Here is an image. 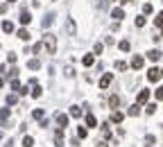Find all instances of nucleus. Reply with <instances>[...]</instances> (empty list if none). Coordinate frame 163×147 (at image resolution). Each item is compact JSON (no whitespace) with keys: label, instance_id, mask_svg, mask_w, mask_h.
Masks as SVG:
<instances>
[{"label":"nucleus","instance_id":"nucleus-15","mask_svg":"<svg viewBox=\"0 0 163 147\" xmlns=\"http://www.w3.org/2000/svg\"><path fill=\"white\" fill-rule=\"evenodd\" d=\"M9 113H11V109H2V111H0V120H2V125L9 120Z\"/></svg>","mask_w":163,"mask_h":147},{"label":"nucleus","instance_id":"nucleus-28","mask_svg":"<svg viewBox=\"0 0 163 147\" xmlns=\"http://www.w3.org/2000/svg\"><path fill=\"white\" fill-rule=\"evenodd\" d=\"M102 50H104V45H102V43H95V48H93V55H102Z\"/></svg>","mask_w":163,"mask_h":147},{"label":"nucleus","instance_id":"nucleus-1","mask_svg":"<svg viewBox=\"0 0 163 147\" xmlns=\"http://www.w3.org/2000/svg\"><path fill=\"white\" fill-rule=\"evenodd\" d=\"M43 48L48 50V55H55V52H57V36H55V34H45Z\"/></svg>","mask_w":163,"mask_h":147},{"label":"nucleus","instance_id":"nucleus-13","mask_svg":"<svg viewBox=\"0 0 163 147\" xmlns=\"http://www.w3.org/2000/svg\"><path fill=\"white\" fill-rule=\"evenodd\" d=\"M2 32H5V34H11V32H14V23H11V21H5V23H2Z\"/></svg>","mask_w":163,"mask_h":147},{"label":"nucleus","instance_id":"nucleus-12","mask_svg":"<svg viewBox=\"0 0 163 147\" xmlns=\"http://www.w3.org/2000/svg\"><path fill=\"white\" fill-rule=\"evenodd\" d=\"M66 29H68V34H70V36H75L77 27H75V21H73V18H68V21H66Z\"/></svg>","mask_w":163,"mask_h":147},{"label":"nucleus","instance_id":"nucleus-19","mask_svg":"<svg viewBox=\"0 0 163 147\" xmlns=\"http://www.w3.org/2000/svg\"><path fill=\"white\" fill-rule=\"evenodd\" d=\"M118 104H120V95H111V100H109V107H111V109H116Z\"/></svg>","mask_w":163,"mask_h":147},{"label":"nucleus","instance_id":"nucleus-14","mask_svg":"<svg viewBox=\"0 0 163 147\" xmlns=\"http://www.w3.org/2000/svg\"><path fill=\"white\" fill-rule=\"evenodd\" d=\"M27 68H30V70H39L41 61H39V59H30V61H27Z\"/></svg>","mask_w":163,"mask_h":147},{"label":"nucleus","instance_id":"nucleus-26","mask_svg":"<svg viewBox=\"0 0 163 147\" xmlns=\"http://www.w3.org/2000/svg\"><path fill=\"white\" fill-rule=\"evenodd\" d=\"M70 115H73V118H79V115H82V109H79V107H70Z\"/></svg>","mask_w":163,"mask_h":147},{"label":"nucleus","instance_id":"nucleus-22","mask_svg":"<svg viewBox=\"0 0 163 147\" xmlns=\"http://www.w3.org/2000/svg\"><path fill=\"white\" fill-rule=\"evenodd\" d=\"M118 48H120L122 52H129V48H131V43H129V41H120V43H118Z\"/></svg>","mask_w":163,"mask_h":147},{"label":"nucleus","instance_id":"nucleus-30","mask_svg":"<svg viewBox=\"0 0 163 147\" xmlns=\"http://www.w3.org/2000/svg\"><path fill=\"white\" fill-rule=\"evenodd\" d=\"M134 23H136V27H143L145 25V16H136V21H134Z\"/></svg>","mask_w":163,"mask_h":147},{"label":"nucleus","instance_id":"nucleus-24","mask_svg":"<svg viewBox=\"0 0 163 147\" xmlns=\"http://www.w3.org/2000/svg\"><path fill=\"white\" fill-rule=\"evenodd\" d=\"M23 147H34V138L32 136H25V138H23Z\"/></svg>","mask_w":163,"mask_h":147},{"label":"nucleus","instance_id":"nucleus-6","mask_svg":"<svg viewBox=\"0 0 163 147\" xmlns=\"http://www.w3.org/2000/svg\"><path fill=\"white\" fill-rule=\"evenodd\" d=\"M68 122H70V120H68V115H66V113H57V125H59L61 129H66V127H68Z\"/></svg>","mask_w":163,"mask_h":147},{"label":"nucleus","instance_id":"nucleus-23","mask_svg":"<svg viewBox=\"0 0 163 147\" xmlns=\"http://www.w3.org/2000/svg\"><path fill=\"white\" fill-rule=\"evenodd\" d=\"M32 115H34V120H43L45 111H43V109H34V113H32Z\"/></svg>","mask_w":163,"mask_h":147},{"label":"nucleus","instance_id":"nucleus-18","mask_svg":"<svg viewBox=\"0 0 163 147\" xmlns=\"http://www.w3.org/2000/svg\"><path fill=\"white\" fill-rule=\"evenodd\" d=\"M18 39H21V41H30V32H27L25 27L18 29Z\"/></svg>","mask_w":163,"mask_h":147},{"label":"nucleus","instance_id":"nucleus-4","mask_svg":"<svg viewBox=\"0 0 163 147\" xmlns=\"http://www.w3.org/2000/svg\"><path fill=\"white\" fill-rule=\"evenodd\" d=\"M111 81H113V75L111 73L102 75V77H100V88H109V86H111Z\"/></svg>","mask_w":163,"mask_h":147},{"label":"nucleus","instance_id":"nucleus-5","mask_svg":"<svg viewBox=\"0 0 163 147\" xmlns=\"http://www.w3.org/2000/svg\"><path fill=\"white\" fill-rule=\"evenodd\" d=\"M143 63H145V59H143V57H138V55H134V57H131V68H134V70H141V68H143Z\"/></svg>","mask_w":163,"mask_h":147},{"label":"nucleus","instance_id":"nucleus-9","mask_svg":"<svg viewBox=\"0 0 163 147\" xmlns=\"http://www.w3.org/2000/svg\"><path fill=\"white\" fill-rule=\"evenodd\" d=\"M30 23H32V14L23 9V11H21V25H30Z\"/></svg>","mask_w":163,"mask_h":147},{"label":"nucleus","instance_id":"nucleus-35","mask_svg":"<svg viewBox=\"0 0 163 147\" xmlns=\"http://www.w3.org/2000/svg\"><path fill=\"white\" fill-rule=\"evenodd\" d=\"M120 2H122V5H129V2H131V0H120Z\"/></svg>","mask_w":163,"mask_h":147},{"label":"nucleus","instance_id":"nucleus-31","mask_svg":"<svg viewBox=\"0 0 163 147\" xmlns=\"http://www.w3.org/2000/svg\"><path fill=\"white\" fill-rule=\"evenodd\" d=\"M154 95H156V100H159V102H163V86L156 88V93H154Z\"/></svg>","mask_w":163,"mask_h":147},{"label":"nucleus","instance_id":"nucleus-36","mask_svg":"<svg viewBox=\"0 0 163 147\" xmlns=\"http://www.w3.org/2000/svg\"><path fill=\"white\" fill-rule=\"evenodd\" d=\"M2 84H5V79H2V77H0V88H2Z\"/></svg>","mask_w":163,"mask_h":147},{"label":"nucleus","instance_id":"nucleus-10","mask_svg":"<svg viewBox=\"0 0 163 147\" xmlns=\"http://www.w3.org/2000/svg\"><path fill=\"white\" fill-rule=\"evenodd\" d=\"M122 120H125V113H122V111H113V113H111V122H116V125H120Z\"/></svg>","mask_w":163,"mask_h":147},{"label":"nucleus","instance_id":"nucleus-7","mask_svg":"<svg viewBox=\"0 0 163 147\" xmlns=\"http://www.w3.org/2000/svg\"><path fill=\"white\" fill-rule=\"evenodd\" d=\"M161 57H163V52H161L159 48H154V50H150V52H147V59H150V61H159Z\"/></svg>","mask_w":163,"mask_h":147},{"label":"nucleus","instance_id":"nucleus-20","mask_svg":"<svg viewBox=\"0 0 163 147\" xmlns=\"http://www.w3.org/2000/svg\"><path fill=\"white\" fill-rule=\"evenodd\" d=\"M41 93H43V88H41L39 84H34L32 86V97H41Z\"/></svg>","mask_w":163,"mask_h":147},{"label":"nucleus","instance_id":"nucleus-3","mask_svg":"<svg viewBox=\"0 0 163 147\" xmlns=\"http://www.w3.org/2000/svg\"><path fill=\"white\" fill-rule=\"evenodd\" d=\"M147 100H150V88H143V91L136 95V104H145Z\"/></svg>","mask_w":163,"mask_h":147},{"label":"nucleus","instance_id":"nucleus-32","mask_svg":"<svg viewBox=\"0 0 163 147\" xmlns=\"http://www.w3.org/2000/svg\"><path fill=\"white\" fill-rule=\"evenodd\" d=\"M77 136H79V138H86V136H89V131H86L84 127H79V129H77Z\"/></svg>","mask_w":163,"mask_h":147},{"label":"nucleus","instance_id":"nucleus-34","mask_svg":"<svg viewBox=\"0 0 163 147\" xmlns=\"http://www.w3.org/2000/svg\"><path fill=\"white\" fill-rule=\"evenodd\" d=\"M11 88H14V91H21V81L18 79H11Z\"/></svg>","mask_w":163,"mask_h":147},{"label":"nucleus","instance_id":"nucleus-8","mask_svg":"<svg viewBox=\"0 0 163 147\" xmlns=\"http://www.w3.org/2000/svg\"><path fill=\"white\" fill-rule=\"evenodd\" d=\"M111 18H113V21H116V23H120V21H122V18H125V11H122V9H120V7H116V9H113V11H111Z\"/></svg>","mask_w":163,"mask_h":147},{"label":"nucleus","instance_id":"nucleus-33","mask_svg":"<svg viewBox=\"0 0 163 147\" xmlns=\"http://www.w3.org/2000/svg\"><path fill=\"white\" fill-rule=\"evenodd\" d=\"M16 102H18V97H16V95H7V104H9V107H11V104H16Z\"/></svg>","mask_w":163,"mask_h":147},{"label":"nucleus","instance_id":"nucleus-25","mask_svg":"<svg viewBox=\"0 0 163 147\" xmlns=\"http://www.w3.org/2000/svg\"><path fill=\"white\" fill-rule=\"evenodd\" d=\"M116 68H118V70H120V73H125V70H127V68H129V66H127V63H125V61H120V59H118V61H116Z\"/></svg>","mask_w":163,"mask_h":147},{"label":"nucleus","instance_id":"nucleus-21","mask_svg":"<svg viewBox=\"0 0 163 147\" xmlns=\"http://www.w3.org/2000/svg\"><path fill=\"white\" fill-rule=\"evenodd\" d=\"M154 25L163 29V11H159V14H156V18H154Z\"/></svg>","mask_w":163,"mask_h":147},{"label":"nucleus","instance_id":"nucleus-17","mask_svg":"<svg viewBox=\"0 0 163 147\" xmlns=\"http://www.w3.org/2000/svg\"><path fill=\"white\" fill-rule=\"evenodd\" d=\"M95 125H97L95 115H93V113H89V115H86V127H95Z\"/></svg>","mask_w":163,"mask_h":147},{"label":"nucleus","instance_id":"nucleus-37","mask_svg":"<svg viewBox=\"0 0 163 147\" xmlns=\"http://www.w3.org/2000/svg\"><path fill=\"white\" fill-rule=\"evenodd\" d=\"M14 2H16V0H7V5H14Z\"/></svg>","mask_w":163,"mask_h":147},{"label":"nucleus","instance_id":"nucleus-16","mask_svg":"<svg viewBox=\"0 0 163 147\" xmlns=\"http://www.w3.org/2000/svg\"><path fill=\"white\" fill-rule=\"evenodd\" d=\"M127 113H129L131 118L138 115V113H141V104H134V107H129V111H127Z\"/></svg>","mask_w":163,"mask_h":147},{"label":"nucleus","instance_id":"nucleus-2","mask_svg":"<svg viewBox=\"0 0 163 147\" xmlns=\"http://www.w3.org/2000/svg\"><path fill=\"white\" fill-rule=\"evenodd\" d=\"M161 77H163V70H161L159 66H154V68L147 70V79H150V81H159Z\"/></svg>","mask_w":163,"mask_h":147},{"label":"nucleus","instance_id":"nucleus-29","mask_svg":"<svg viewBox=\"0 0 163 147\" xmlns=\"http://www.w3.org/2000/svg\"><path fill=\"white\" fill-rule=\"evenodd\" d=\"M145 113H147V115L156 113V104H147V109H145Z\"/></svg>","mask_w":163,"mask_h":147},{"label":"nucleus","instance_id":"nucleus-27","mask_svg":"<svg viewBox=\"0 0 163 147\" xmlns=\"http://www.w3.org/2000/svg\"><path fill=\"white\" fill-rule=\"evenodd\" d=\"M152 11H154V7H152L150 2H145V5H143V14H152Z\"/></svg>","mask_w":163,"mask_h":147},{"label":"nucleus","instance_id":"nucleus-11","mask_svg":"<svg viewBox=\"0 0 163 147\" xmlns=\"http://www.w3.org/2000/svg\"><path fill=\"white\" fill-rule=\"evenodd\" d=\"M82 63H84L86 68H91L93 63H95V57H93V55H84V57H82Z\"/></svg>","mask_w":163,"mask_h":147}]
</instances>
